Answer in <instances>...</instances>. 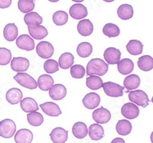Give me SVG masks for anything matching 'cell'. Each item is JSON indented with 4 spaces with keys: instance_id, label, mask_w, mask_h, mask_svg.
I'll return each mask as SVG.
<instances>
[{
    "instance_id": "6da1fadb",
    "label": "cell",
    "mask_w": 153,
    "mask_h": 143,
    "mask_svg": "<svg viewBox=\"0 0 153 143\" xmlns=\"http://www.w3.org/2000/svg\"><path fill=\"white\" fill-rule=\"evenodd\" d=\"M108 69L109 66L103 60L100 58H94L87 64V74L88 76H103L107 73Z\"/></svg>"
},
{
    "instance_id": "7a4b0ae2",
    "label": "cell",
    "mask_w": 153,
    "mask_h": 143,
    "mask_svg": "<svg viewBox=\"0 0 153 143\" xmlns=\"http://www.w3.org/2000/svg\"><path fill=\"white\" fill-rule=\"evenodd\" d=\"M129 99L131 103L136 104V106L144 107V108L147 107L149 103V99L147 94L141 90L129 92Z\"/></svg>"
},
{
    "instance_id": "3957f363",
    "label": "cell",
    "mask_w": 153,
    "mask_h": 143,
    "mask_svg": "<svg viewBox=\"0 0 153 143\" xmlns=\"http://www.w3.org/2000/svg\"><path fill=\"white\" fill-rule=\"evenodd\" d=\"M13 78L19 85L27 89L34 90L38 87V84L35 79L27 73L19 72Z\"/></svg>"
},
{
    "instance_id": "277c9868",
    "label": "cell",
    "mask_w": 153,
    "mask_h": 143,
    "mask_svg": "<svg viewBox=\"0 0 153 143\" xmlns=\"http://www.w3.org/2000/svg\"><path fill=\"white\" fill-rule=\"evenodd\" d=\"M16 131V126L14 121L10 119H5L0 122V136L4 139H10Z\"/></svg>"
},
{
    "instance_id": "5b68a950",
    "label": "cell",
    "mask_w": 153,
    "mask_h": 143,
    "mask_svg": "<svg viewBox=\"0 0 153 143\" xmlns=\"http://www.w3.org/2000/svg\"><path fill=\"white\" fill-rule=\"evenodd\" d=\"M102 87H103L105 93L108 96H111V97H120V96H123L124 88H125L124 87L120 86V84L111 82V81L103 83Z\"/></svg>"
},
{
    "instance_id": "8992f818",
    "label": "cell",
    "mask_w": 153,
    "mask_h": 143,
    "mask_svg": "<svg viewBox=\"0 0 153 143\" xmlns=\"http://www.w3.org/2000/svg\"><path fill=\"white\" fill-rule=\"evenodd\" d=\"M36 52L40 58L48 59L54 54V47L48 41H40L36 47Z\"/></svg>"
},
{
    "instance_id": "52a82bcc",
    "label": "cell",
    "mask_w": 153,
    "mask_h": 143,
    "mask_svg": "<svg viewBox=\"0 0 153 143\" xmlns=\"http://www.w3.org/2000/svg\"><path fill=\"white\" fill-rule=\"evenodd\" d=\"M103 58L107 64H117L121 58V52L116 47H108L105 50Z\"/></svg>"
},
{
    "instance_id": "ba28073f",
    "label": "cell",
    "mask_w": 153,
    "mask_h": 143,
    "mask_svg": "<svg viewBox=\"0 0 153 143\" xmlns=\"http://www.w3.org/2000/svg\"><path fill=\"white\" fill-rule=\"evenodd\" d=\"M93 119L98 124H105L107 123L111 119V113L110 112L105 109L104 107H101L100 108L96 109L93 112Z\"/></svg>"
},
{
    "instance_id": "9c48e42d",
    "label": "cell",
    "mask_w": 153,
    "mask_h": 143,
    "mask_svg": "<svg viewBox=\"0 0 153 143\" xmlns=\"http://www.w3.org/2000/svg\"><path fill=\"white\" fill-rule=\"evenodd\" d=\"M121 113L126 119H134L139 116V109L134 103H126L121 108Z\"/></svg>"
},
{
    "instance_id": "30bf717a",
    "label": "cell",
    "mask_w": 153,
    "mask_h": 143,
    "mask_svg": "<svg viewBox=\"0 0 153 143\" xmlns=\"http://www.w3.org/2000/svg\"><path fill=\"white\" fill-rule=\"evenodd\" d=\"M69 14L71 17L74 19L80 20L87 17L88 12L85 5L80 3H76L71 6L69 9Z\"/></svg>"
},
{
    "instance_id": "8fae6325",
    "label": "cell",
    "mask_w": 153,
    "mask_h": 143,
    "mask_svg": "<svg viewBox=\"0 0 153 143\" xmlns=\"http://www.w3.org/2000/svg\"><path fill=\"white\" fill-rule=\"evenodd\" d=\"M16 45L22 50L32 51L35 48V41L29 35H22L16 39Z\"/></svg>"
},
{
    "instance_id": "7c38bea8",
    "label": "cell",
    "mask_w": 153,
    "mask_h": 143,
    "mask_svg": "<svg viewBox=\"0 0 153 143\" xmlns=\"http://www.w3.org/2000/svg\"><path fill=\"white\" fill-rule=\"evenodd\" d=\"M83 104L84 107L89 110L96 109L100 103V97L96 93H89L83 98Z\"/></svg>"
},
{
    "instance_id": "4fadbf2b",
    "label": "cell",
    "mask_w": 153,
    "mask_h": 143,
    "mask_svg": "<svg viewBox=\"0 0 153 143\" xmlns=\"http://www.w3.org/2000/svg\"><path fill=\"white\" fill-rule=\"evenodd\" d=\"M50 137L54 143H65L68 140V132L64 128L56 127L50 133Z\"/></svg>"
},
{
    "instance_id": "5bb4252c",
    "label": "cell",
    "mask_w": 153,
    "mask_h": 143,
    "mask_svg": "<svg viewBox=\"0 0 153 143\" xmlns=\"http://www.w3.org/2000/svg\"><path fill=\"white\" fill-rule=\"evenodd\" d=\"M29 67V61L27 58L17 57L11 61V68L16 72H25Z\"/></svg>"
},
{
    "instance_id": "9a60e30c",
    "label": "cell",
    "mask_w": 153,
    "mask_h": 143,
    "mask_svg": "<svg viewBox=\"0 0 153 143\" xmlns=\"http://www.w3.org/2000/svg\"><path fill=\"white\" fill-rule=\"evenodd\" d=\"M67 89L63 84H54L49 90V96L54 100H61L66 96Z\"/></svg>"
},
{
    "instance_id": "2e32d148",
    "label": "cell",
    "mask_w": 153,
    "mask_h": 143,
    "mask_svg": "<svg viewBox=\"0 0 153 143\" xmlns=\"http://www.w3.org/2000/svg\"><path fill=\"white\" fill-rule=\"evenodd\" d=\"M40 107L46 115L49 116H58L61 114V110L58 105L52 102H46L40 104Z\"/></svg>"
},
{
    "instance_id": "e0dca14e",
    "label": "cell",
    "mask_w": 153,
    "mask_h": 143,
    "mask_svg": "<svg viewBox=\"0 0 153 143\" xmlns=\"http://www.w3.org/2000/svg\"><path fill=\"white\" fill-rule=\"evenodd\" d=\"M28 32L31 38L35 40H42L48 35V32L45 26L36 25V26H28Z\"/></svg>"
},
{
    "instance_id": "ac0fdd59",
    "label": "cell",
    "mask_w": 153,
    "mask_h": 143,
    "mask_svg": "<svg viewBox=\"0 0 153 143\" xmlns=\"http://www.w3.org/2000/svg\"><path fill=\"white\" fill-rule=\"evenodd\" d=\"M77 32L82 36H89L94 32V25L89 19H82L77 24Z\"/></svg>"
},
{
    "instance_id": "d6986e66",
    "label": "cell",
    "mask_w": 153,
    "mask_h": 143,
    "mask_svg": "<svg viewBox=\"0 0 153 143\" xmlns=\"http://www.w3.org/2000/svg\"><path fill=\"white\" fill-rule=\"evenodd\" d=\"M33 134L27 129H19L15 135V142L16 143H31Z\"/></svg>"
},
{
    "instance_id": "ffe728a7",
    "label": "cell",
    "mask_w": 153,
    "mask_h": 143,
    "mask_svg": "<svg viewBox=\"0 0 153 143\" xmlns=\"http://www.w3.org/2000/svg\"><path fill=\"white\" fill-rule=\"evenodd\" d=\"M22 93L19 88H11L7 91L5 97L8 103L10 104L15 105L20 103L22 99Z\"/></svg>"
},
{
    "instance_id": "44dd1931",
    "label": "cell",
    "mask_w": 153,
    "mask_h": 143,
    "mask_svg": "<svg viewBox=\"0 0 153 143\" xmlns=\"http://www.w3.org/2000/svg\"><path fill=\"white\" fill-rule=\"evenodd\" d=\"M19 34L17 26L14 23H9L5 26L3 29L4 38L8 41H13L16 40Z\"/></svg>"
},
{
    "instance_id": "7402d4cb",
    "label": "cell",
    "mask_w": 153,
    "mask_h": 143,
    "mask_svg": "<svg viewBox=\"0 0 153 143\" xmlns=\"http://www.w3.org/2000/svg\"><path fill=\"white\" fill-rule=\"evenodd\" d=\"M89 136L94 141L100 140L104 137V129L98 123L92 124L89 127Z\"/></svg>"
},
{
    "instance_id": "603a6c76",
    "label": "cell",
    "mask_w": 153,
    "mask_h": 143,
    "mask_svg": "<svg viewBox=\"0 0 153 143\" xmlns=\"http://www.w3.org/2000/svg\"><path fill=\"white\" fill-rule=\"evenodd\" d=\"M117 69L119 72L123 75L129 74L134 69V63L129 58H124L120 60L117 64Z\"/></svg>"
},
{
    "instance_id": "cb8c5ba5",
    "label": "cell",
    "mask_w": 153,
    "mask_h": 143,
    "mask_svg": "<svg viewBox=\"0 0 153 143\" xmlns=\"http://www.w3.org/2000/svg\"><path fill=\"white\" fill-rule=\"evenodd\" d=\"M72 133L76 139H82L85 138L88 134V129L84 122H77L72 127Z\"/></svg>"
},
{
    "instance_id": "d4e9b609",
    "label": "cell",
    "mask_w": 153,
    "mask_h": 143,
    "mask_svg": "<svg viewBox=\"0 0 153 143\" xmlns=\"http://www.w3.org/2000/svg\"><path fill=\"white\" fill-rule=\"evenodd\" d=\"M20 106L22 110L25 113H31L39 110L38 103L31 97H26L22 99V101L20 102Z\"/></svg>"
},
{
    "instance_id": "484cf974",
    "label": "cell",
    "mask_w": 153,
    "mask_h": 143,
    "mask_svg": "<svg viewBox=\"0 0 153 143\" xmlns=\"http://www.w3.org/2000/svg\"><path fill=\"white\" fill-rule=\"evenodd\" d=\"M24 21L28 26H36L41 25L43 21V19L37 12H31L24 16Z\"/></svg>"
},
{
    "instance_id": "4316f807",
    "label": "cell",
    "mask_w": 153,
    "mask_h": 143,
    "mask_svg": "<svg viewBox=\"0 0 153 143\" xmlns=\"http://www.w3.org/2000/svg\"><path fill=\"white\" fill-rule=\"evenodd\" d=\"M38 87L41 90H49L54 85V80L48 74H42L38 79Z\"/></svg>"
},
{
    "instance_id": "83f0119b",
    "label": "cell",
    "mask_w": 153,
    "mask_h": 143,
    "mask_svg": "<svg viewBox=\"0 0 153 143\" xmlns=\"http://www.w3.org/2000/svg\"><path fill=\"white\" fill-rule=\"evenodd\" d=\"M124 87L128 90H133L139 87L140 85V78L136 74H130L127 76L123 81Z\"/></svg>"
},
{
    "instance_id": "f1b7e54d",
    "label": "cell",
    "mask_w": 153,
    "mask_h": 143,
    "mask_svg": "<svg viewBox=\"0 0 153 143\" xmlns=\"http://www.w3.org/2000/svg\"><path fill=\"white\" fill-rule=\"evenodd\" d=\"M133 8L129 4H123L117 9V15L123 20L130 19L133 16Z\"/></svg>"
},
{
    "instance_id": "f546056e",
    "label": "cell",
    "mask_w": 153,
    "mask_h": 143,
    "mask_svg": "<svg viewBox=\"0 0 153 143\" xmlns=\"http://www.w3.org/2000/svg\"><path fill=\"white\" fill-rule=\"evenodd\" d=\"M137 64L140 70L149 71L153 69V58L149 55L142 56L138 59Z\"/></svg>"
},
{
    "instance_id": "4dcf8cb0",
    "label": "cell",
    "mask_w": 153,
    "mask_h": 143,
    "mask_svg": "<svg viewBox=\"0 0 153 143\" xmlns=\"http://www.w3.org/2000/svg\"><path fill=\"white\" fill-rule=\"evenodd\" d=\"M127 51L132 55H139L143 51V44L139 40H130L126 44Z\"/></svg>"
},
{
    "instance_id": "1f68e13d",
    "label": "cell",
    "mask_w": 153,
    "mask_h": 143,
    "mask_svg": "<svg viewBox=\"0 0 153 143\" xmlns=\"http://www.w3.org/2000/svg\"><path fill=\"white\" fill-rule=\"evenodd\" d=\"M74 62V57L73 54L70 52H65L60 56L59 60H58V64L62 69H68Z\"/></svg>"
},
{
    "instance_id": "d6a6232c",
    "label": "cell",
    "mask_w": 153,
    "mask_h": 143,
    "mask_svg": "<svg viewBox=\"0 0 153 143\" xmlns=\"http://www.w3.org/2000/svg\"><path fill=\"white\" fill-rule=\"evenodd\" d=\"M116 129L118 134L121 136H127L132 132V126L129 121L126 119H121L117 123Z\"/></svg>"
},
{
    "instance_id": "836d02e7",
    "label": "cell",
    "mask_w": 153,
    "mask_h": 143,
    "mask_svg": "<svg viewBox=\"0 0 153 143\" xmlns=\"http://www.w3.org/2000/svg\"><path fill=\"white\" fill-rule=\"evenodd\" d=\"M103 80L98 76L91 75L89 76L86 80V85L89 89L92 90H97L100 89L103 87Z\"/></svg>"
},
{
    "instance_id": "e575fe53",
    "label": "cell",
    "mask_w": 153,
    "mask_h": 143,
    "mask_svg": "<svg viewBox=\"0 0 153 143\" xmlns=\"http://www.w3.org/2000/svg\"><path fill=\"white\" fill-rule=\"evenodd\" d=\"M93 52V47L89 42H81L76 47V53L80 58H86Z\"/></svg>"
},
{
    "instance_id": "d590c367",
    "label": "cell",
    "mask_w": 153,
    "mask_h": 143,
    "mask_svg": "<svg viewBox=\"0 0 153 143\" xmlns=\"http://www.w3.org/2000/svg\"><path fill=\"white\" fill-rule=\"evenodd\" d=\"M103 33L109 38H115L120 35V29L117 24L113 23H107L103 26Z\"/></svg>"
},
{
    "instance_id": "8d00e7d4",
    "label": "cell",
    "mask_w": 153,
    "mask_h": 143,
    "mask_svg": "<svg viewBox=\"0 0 153 143\" xmlns=\"http://www.w3.org/2000/svg\"><path fill=\"white\" fill-rule=\"evenodd\" d=\"M27 120L31 126H39L43 123L44 117L38 112H31V113H28L27 115Z\"/></svg>"
},
{
    "instance_id": "74e56055",
    "label": "cell",
    "mask_w": 153,
    "mask_h": 143,
    "mask_svg": "<svg viewBox=\"0 0 153 143\" xmlns=\"http://www.w3.org/2000/svg\"><path fill=\"white\" fill-rule=\"evenodd\" d=\"M18 8L22 13H28L35 9V1L33 0H19Z\"/></svg>"
},
{
    "instance_id": "f35d334b",
    "label": "cell",
    "mask_w": 153,
    "mask_h": 143,
    "mask_svg": "<svg viewBox=\"0 0 153 143\" xmlns=\"http://www.w3.org/2000/svg\"><path fill=\"white\" fill-rule=\"evenodd\" d=\"M68 21V15L65 11H57L53 15V21L56 25L61 26Z\"/></svg>"
},
{
    "instance_id": "ab89813d",
    "label": "cell",
    "mask_w": 153,
    "mask_h": 143,
    "mask_svg": "<svg viewBox=\"0 0 153 143\" xmlns=\"http://www.w3.org/2000/svg\"><path fill=\"white\" fill-rule=\"evenodd\" d=\"M85 68L80 64L72 65L71 67V75L73 78L81 79L85 75Z\"/></svg>"
},
{
    "instance_id": "60d3db41",
    "label": "cell",
    "mask_w": 153,
    "mask_h": 143,
    "mask_svg": "<svg viewBox=\"0 0 153 143\" xmlns=\"http://www.w3.org/2000/svg\"><path fill=\"white\" fill-rule=\"evenodd\" d=\"M12 60V53L10 50L5 47H0V65L5 66L9 64Z\"/></svg>"
},
{
    "instance_id": "b9f144b4",
    "label": "cell",
    "mask_w": 153,
    "mask_h": 143,
    "mask_svg": "<svg viewBox=\"0 0 153 143\" xmlns=\"http://www.w3.org/2000/svg\"><path fill=\"white\" fill-rule=\"evenodd\" d=\"M44 69L48 73H54L58 71L59 70V64L58 62L55 60L48 59L44 64Z\"/></svg>"
},
{
    "instance_id": "7bdbcfd3",
    "label": "cell",
    "mask_w": 153,
    "mask_h": 143,
    "mask_svg": "<svg viewBox=\"0 0 153 143\" xmlns=\"http://www.w3.org/2000/svg\"><path fill=\"white\" fill-rule=\"evenodd\" d=\"M12 0H0V9H7L12 4Z\"/></svg>"
},
{
    "instance_id": "ee69618b",
    "label": "cell",
    "mask_w": 153,
    "mask_h": 143,
    "mask_svg": "<svg viewBox=\"0 0 153 143\" xmlns=\"http://www.w3.org/2000/svg\"><path fill=\"white\" fill-rule=\"evenodd\" d=\"M111 143H126L122 138H116L111 142Z\"/></svg>"
},
{
    "instance_id": "f6af8a7d",
    "label": "cell",
    "mask_w": 153,
    "mask_h": 143,
    "mask_svg": "<svg viewBox=\"0 0 153 143\" xmlns=\"http://www.w3.org/2000/svg\"><path fill=\"white\" fill-rule=\"evenodd\" d=\"M72 1L75 2H83V1H84V0H72Z\"/></svg>"
},
{
    "instance_id": "bcb514c9",
    "label": "cell",
    "mask_w": 153,
    "mask_h": 143,
    "mask_svg": "<svg viewBox=\"0 0 153 143\" xmlns=\"http://www.w3.org/2000/svg\"><path fill=\"white\" fill-rule=\"evenodd\" d=\"M150 139H151V142H152V143H153V132H152V134H151V137H150Z\"/></svg>"
},
{
    "instance_id": "7dc6e473",
    "label": "cell",
    "mask_w": 153,
    "mask_h": 143,
    "mask_svg": "<svg viewBox=\"0 0 153 143\" xmlns=\"http://www.w3.org/2000/svg\"><path fill=\"white\" fill-rule=\"evenodd\" d=\"M49 2H58L59 0H48Z\"/></svg>"
},
{
    "instance_id": "c3c4849f",
    "label": "cell",
    "mask_w": 153,
    "mask_h": 143,
    "mask_svg": "<svg viewBox=\"0 0 153 143\" xmlns=\"http://www.w3.org/2000/svg\"><path fill=\"white\" fill-rule=\"evenodd\" d=\"M103 1H104V2H113L114 0H103Z\"/></svg>"
},
{
    "instance_id": "681fc988",
    "label": "cell",
    "mask_w": 153,
    "mask_h": 143,
    "mask_svg": "<svg viewBox=\"0 0 153 143\" xmlns=\"http://www.w3.org/2000/svg\"><path fill=\"white\" fill-rule=\"evenodd\" d=\"M152 103H153V96H152Z\"/></svg>"
},
{
    "instance_id": "f907efd6",
    "label": "cell",
    "mask_w": 153,
    "mask_h": 143,
    "mask_svg": "<svg viewBox=\"0 0 153 143\" xmlns=\"http://www.w3.org/2000/svg\"><path fill=\"white\" fill-rule=\"evenodd\" d=\"M33 1H35V0H33Z\"/></svg>"
},
{
    "instance_id": "816d5d0a",
    "label": "cell",
    "mask_w": 153,
    "mask_h": 143,
    "mask_svg": "<svg viewBox=\"0 0 153 143\" xmlns=\"http://www.w3.org/2000/svg\"><path fill=\"white\" fill-rule=\"evenodd\" d=\"M0 122H1V121H0Z\"/></svg>"
}]
</instances>
